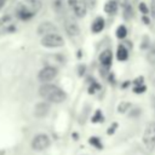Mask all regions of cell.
<instances>
[{
    "instance_id": "ac0fdd59",
    "label": "cell",
    "mask_w": 155,
    "mask_h": 155,
    "mask_svg": "<svg viewBox=\"0 0 155 155\" xmlns=\"http://www.w3.org/2000/svg\"><path fill=\"white\" fill-rule=\"evenodd\" d=\"M99 121H103V114L101 110H97L94 116L92 117V122H99Z\"/></svg>"
},
{
    "instance_id": "ba28073f",
    "label": "cell",
    "mask_w": 155,
    "mask_h": 155,
    "mask_svg": "<svg viewBox=\"0 0 155 155\" xmlns=\"http://www.w3.org/2000/svg\"><path fill=\"white\" fill-rule=\"evenodd\" d=\"M71 2L73 0H54L53 7L58 13H64L71 8Z\"/></svg>"
},
{
    "instance_id": "5b68a950",
    "label": "cell",
    "mask_w": 155,
    "mask_h": 155,
    "mask_svg": "<svg viewBox=\"0 0 155 155\" xmlns=\"http://www.w3.org/2000/svg\"><path fill=\"white\" fill-rule=\"evenodd\" d=\"M48 145H50V138L44 133L36 134L31 140V148L38 151L45 150L46 148H48Z\"/></svg>"
},
{
    "instance_id": "277c9868",
    "label": "cell",
    "mask_w": 155,
    "mask_h": 155,
    "mask_svg": "<svg viewBox=\"0 0 155 155\" xmlns=\"http://www.w3.org/2000/svg\"><path fill=\"white\" fill-rule=\"evenodd\" d=\"M41 45L45 47H61L64 45L63 38L57 33H50L44 35L41 39Z\"/></svg>"
},
{
    "instance_id": "30bf717a",
    "label": "cell",
    "mask_w": 155,
    "mask_h": 155,
    "mask_svg": "<svg viewBox=\"0 0 155 155\" xmlns=\"http://www.w3.org/2000/svg\"><path fill=\"white\" fill-rule=\"evenodd\" d=\"M15 29V25L12 23V17L11 16H5L0 18V30L5 31H11Z\"/></svg>"
},
{
    "instance_id": "8fae6325",
    "label": "cell",
    "mask_w": 155,
    "mask_h": 155,
    "mask_svg": "<svg viewBox=\"0 0 155 155\" xmlns=\"http://www.w3.org/2000/svg\"><path fill=\"white\" fill-rule=\"evenodd\" d=\"M111 61H113V53H111L110 50H105V51H103V52L101 53V56H99V62H101L102 65H104V67L108 68V67L111 64Z\"/></svg>"
},
{
    "instance_id": "484cf974",
    "label": "cell",
    "mask_w": 155,
    "mask_h": 155,
    "mask_svg": "<svg viewBox=\"0 0 155 155\" xmlns=\"http://www.w3.org/2000/svg\"><path fill=\"white\" fill-rule=\"evenodd\" d=\"M154 107H155V98H154Z\"/></svg>"
},
{
    "instance_id": "cb8c5ba5",
    "label": "cell",
    "mask_w": 155,
    "mask_h": 155,
    "mask_svg": "<svg viewBox=\"0 0 155 155\" xmlns=\"http://www.w3.org/2000/svg\"><path fill=\"white\" fill-rule=\"evenodd\" d=\"M139 8H140V10H142L144 13H148V11H149V10L145 7V5H144V4H140V5H139Z\"/></svg>"
},
{
    "instance_id": "7402d4cb",
    "label": "cell",
    "mask_w": 155,
    "mask_h": 155,
    "mask_svg": "<svg viewBox=\"0 0 155 155\" xmlns=\"http://www.w3.org/2000/svg\"><path fill=\"white\" fill-rule=\"evenodd\" d=\"M148 59H149V62H150L153 65H155V50H153V51L149 53Z\"/></svg>"
},
{
    "instance_id": "d6986e66",
    "label": "cell",
    "mask_w": 155,
    "mask_h": 155,
    "mask_svg": "<svg viewBox=\"0 0 155 155\" xmlns=\"http://www.w3.org/2000/svg\"><path fill=\"white\" fill-rule=\"evenodd\" d=\"M90 143H91L92 145H94L96 148H98V149H101V148H102V144H101L99 139H98V138H96V137L90 138Z\"/></svg>"
},
{
    "instance_id": "6da1fadb",
    "label": "cell",
    "mask_w": 155,
    "mask_h": 155,
    "mask_svg": "<svg viewBox=\"0 0 155 155\" xmlns=\"http://www.w3.org/2000/svg\"><path fill=\"white\" fill-rule=\"evenodd\" d=\"M41 8L39 0H23L16 6V16L22 21H28L34 17Z\"/></svg>"
},
{
    "instance_id": "7a4b0ae2",
    "label": "cell",
    "mask_w": 155,
    "mask_h": 155,
    "mask_svg": "<svg viewBox=\"0 0 155 155\" xmlns=\"http://www.w3.org/2000/svg\"><path fill=\"white\" fill-rule=\"evenodd\" d=\"M39 94L44 99H46L51 103H62L67 98V94L63 90H61L56 85H51V84H47V82H44L40 86Z\"/></svg>"
},
{
    "instance_id": "603a6c76",
    "label": "cell",
    "mask_w": 155,
    "mask_h": 155,
    "mask_svg": "<svg viewBox=\"0 0 155 155\" xmlns=\"http://www.w3.org/2000/svg\"><path fill=\"white\" fill-rule=\"evenodd\" d=\"M150 12H151V16L155 17V0L151 1V5H150Z\"/></svg>"
},
{
    "instance_id": "ffe728a7",
    "label": "cell",
    "mask_w": 155,
    "mask_h": 155,
    "mask_svg": "<svg viewBox=\"0 0 155 155\" xmlns=\"http://www.w3.org/2000/svg\"><path fill=\"white\" fill-rule=\"evenodd\" d=\"M130 105H131V104H130V103H127V102L120 103V104H119V108H117V110H119L120 113H124V111H125V110H126V109H127Z\"/></svg>"
},
{
    "instance_id": "e0dca14e",
    "label": "cell",
    "mask_w": 155,
    "mask_h": 155,
    "mask_svg": "<svg viewBox=\"0 0 155 155\" xmlns=\"http://www.w3.org/2000/svg\"><path fill=\"white\" fill-rule=\"evenodd\" d=\"M126 35H127V29H126V27H125V25L117 27V29H116V38H119V39H125Z\"/></svg>"
},
{
    "instance_id": "d4e9b609",
    "label": "cell",
    "mask_w": 155,
    "mask_h": 155,
    "mask_svg": "<svg viewBox=\"0 0 155 155\" xmlns=\"http://www.w3.org/2000/svg\"><path fill=\"white\" fill-rule=\"evenodd\" d=\"M6 4V0H0V10L4 7V5Z\"/></svg>"
},
{
    "instance_id": "9c48e42d",
    "label": "cell",
    "mask_w": 155,
    "mask_h": 155,
    "mask_svg": "<svg viewBox=\"0 0 155 155\" xmlns=\"http://www.w3.org/2000/svg\"><path fill=\"white\" fill-rule=\"evenodd\" d=\"M50 111V104L48 103H45V102H41V103H38L34 108V115L36 117H44L47 115V113Z\"/></svg>"
},
{
    "instance_id": "8992f818",
    "label": "cell",
    "mask_w": 155,
    "mask_h": 155,
    "mask_svg": "<svg viewBox=\"0 0 155 155\" xmlns=\"http://www.w3.org/2000/svg\"><path fill=\"white\" fill-rule=\"evenodd\" d=\"M57 69L54 67H45L39 71V80L41 82H50L57 76Z\"/></svg>"
},
{
    "instance_id": "7c38bea8",
    "label": "cell",
    "mask_w": 155,
    "mask_h": 155,
    "mask_svg": "<svg viewBox=\"0 0 155 155\" xmlns=\"http://www.w3.org/2000/svg\"><path fill=\"white\" fill-rule=\"evenodd\" d=\"M56 30H57V28L52 23H50V22H44L38 28V33L39 34H45V35L46 34H50V33H53Z\"/></svg>"
},
{
    "instance_id": "44dd1931",
    "label": "cell",
    "mask_w": 155,
    "mask_h": 155,
    "mask_svg": "<svg viewBox=\"0 0 155 155\" xmlns=\"http://www.w3.org/2000/svg\"><path fill=\"white\" fill-rule=\"evenodd\" d=\"M133 91H134L136 93H140V92H144V91H145V86H144L143 84H142V85H139V84H138V85H136V87L133 88Z\"/></svg>"
},
{
    "instance_id": "3957f363",
    "label": "cell",
    "mask_w": 155,
    "mask_h": 155,
    "mask_svg": "<svg viewBox=\"0 0 155 155\" xmlns=\"http://www.w3.org/2000/svg\"><path fill=\"white\" fill-rule=\"evenodd\" d=\"M143 143L147 150H153L155 148V122L147 125L143 133Z\"/></svg>"
},
{
    "instance_id": "5bb4252c",
    "label": "cell",
    "mask_w": 155,
    "mask_h": 155,
    "mask_svg": "<svg viewBox=\"0 0 155 155\" xmlns=\"http://www.w3.org/2000/svg\"><path fill=\"white\" fill-rule=\"evenodd\" d=\"M91 29H92L93 33H99V31H102V30L104 29V19H103L102 17H97V18L93 21Z\"/></svg>"
},
{
    "instance_id": "52a82bcc",
    "label": "cell",
    "mask_w": 155,
    "mask_h": 155,
    "mask_svg": "<svg viewBox=\"0 0 155 155\" xmlns=\"http://www.w3.org/2000/svg\"><path fill=\"white\" fill-rule=\"evenodd\" d=\"M71 10L76 15V17H84L87 12V1L86 0H73Z\"/></svg>"
},
{
    "instance_id": "9a60e30c",
    "label": "cell",
    "mask_w": 155,
    "mask_h": 155,
    "mask_svg": "<svg viewBox=\"0 0 155 155\" xmlns=\"http://www.w3.org/2000/svg\"><path fill=\"white\" fill-rule=\"evenodd\" d=\"M104 11H105L107 13H109V15L116 13V11H117V2H116L115 0H109V1H107V4L104 5Z\"/></svg>"
},
{
    "instance_id": "4fadbf2b",
    "label": "cell",
    "mask_w": 155,
    "mask_h": 155,
    "mask_svg": "<svg viewBox=\"0 0 155 155\" xmlns=\"http://www.w3.org/2000/svg\"><path fill=\"white\" fill-rule=\"evenodd\" d=\"M65 30L70 36H75L79 34V27L75 22L73 21H67L65 22Z\"/></svg>"
},
{
    "instance_id": "2e32d148",
    "label": "cell",
    "mask_w": 155,
    "mask_h": 155,
    "mask_svg": "<svg viewBox=\"0 0 155 155\" xmlns=\"http://www.w3.org/2000/svg\"><path fill=\"white\" fill-rule=\"evenodd\" d=\"M116 57H117V59H119V61H126V59H127V57H128V51H127V48H126L125 46L120 45V46L117 47Z\"/></svg>"
}]
</instances>
